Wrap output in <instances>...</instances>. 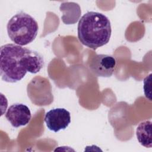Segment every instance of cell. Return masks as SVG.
I'll use <instances>...</instances> for the list:
<instances>
[{
    "instance_id": "1",
    "label": "cell",
    "mask_w": 152,
    "mask_h": 152,
    "mask_svg": "<svg viewBox=\"0 0 152 152\" xmlns=\"http://www.w3.org/2000/svg\"><path fill=\"white\" fill-rule=\"evenodd\" d=\"M77 28L80 42L93 49L106 45L112 33L109 19L105 15L94 11L84 14L79 20Z\"/></svg>"
},
{
    "instance_id": "2",
    "label": "cell",
    "mask_w": 152,
    "mask_h": 152,
    "mask_svg": "<svg viewBox=\"0 0 152 152\" xmlns=\"http://www.w3.org/2000/svg\"><path fill=\"white\" fill-rule=\"evenodd\" d=\"M25 48L16 44H6L0 48V74L3 81L14 83L27 73L21 63Z\"/></svg>"
},
{
    "instance_id": "3",
    "label": "cell",
    "mask_w": 152,
    "mask_h": 152,
    "mask_svg": "<svg viewBox=\"0 0 152 152\" xmlns=\"http://www.w3.org/2000/svg\"><path fill=\"white\" fill-rule=\"evenodd\" d=\"M7 29L10 39L15 44L25 46L35 39L39 26L33 17L27 13L20 11L10 19Z\"/></svg>"
},
{
    "instance_id": "4",
    "label": "cell",
    "mask_w": 152,
    "mask_h": 152,
    "mask_svg": "<svg viewBox=\"0 0 152 152\" xmlns=\"http://www.w3.org/2000/svg\"><path fill=\"white\" fill-rule=\"evenodd\" d=\"M116 64V59L112 56L98 54L93 56L90 59L89 68L97 77H110L115 69Z\"/></svg>"
},
{
    "instance_id": "5",
    "label": "cell",
    "mask_w": 152,
    "mask_h": 152,
    "mask_svg": "<svg viewBox=\"0 0 152 152\" xmlns=\"http://www.w3.org/2000/svg\"><path fill=\"white\" fill-rule=\"evenodd\" d=\"M45 122L48 128L55 132L66 129L71 122L70 112L64 108H55L47 112Z\"/></svg>"
},
{
    "instance_id": "6",
    "label": "cell",
    "mask_w": 152,
    "mask_h": 152,
    "mask_svg": "<svg viewBox=\"0 0 152 152\" xmlns=\"http://www.w3.org/2000/svg\"><path fill=\"white\" fill-rule=\"evenodd\" d=\"M5 118L13 127L18 128L27 125L31 115L28 106L23 103H15L9 107Z\"/></svg>"
},
{
    "instance_id": "7",
    "label": "cell",
    "mask_w": 152,
    "mask_h": 152,
    "mask_svg": "<svg viewBox=\"0 0 152 152\" xmlns=\"http://www.w3.org/2000/svg\"><path fill=\"white\" fill-rule=\"evenodd\" d=\"M21 63L26 70L31 74L39 72L45 65L43 56L38 52L25 48Z\"/></svg>"
},
{
    "instance_id": "8",
    "label": "cell",
    "mask_w": 152,
    "mask_h": 152,
    "mask_svg": "<svg viewBox=\"0 0 152 152\" xmlns=\"http://www.w3.org/2000/svg\"><path fill=\"white\" fill-rule=\"evenodd\" d=\"M136 135L138 142L144 147L151 148V122L145 121L141 122L137 128Z\"/></svg>"
},
{
    "instance_id": "9",
    "label": "cell",
    "mask_w": 152,
    "mask_h": 152,
    "mask_svg": "<svg viewBox=\"0 0 152 152\" xmlns=\"http://www.w3.org/2000/svg\"><path fill=\"white\" fill-rule=\"evenodd\" d=\"M151 74H150L148 76L146 77L144 80V94L147 98H148L150 100H151Z\"/></svg>"
}]
</instances>
